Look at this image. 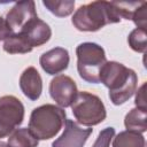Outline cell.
I'll return each mask as SVG.
<instances>
[{
    "label": "cell",
    "mask_w": 147,
    "mask_h": 147,
    "mask_svg": "<svg viewBox=\"0 0 147 147\" xmlns=\"http://www.w3.org/2000/svg\"><path fill=\"white\" fill-rule=\"evenodd\" d=\"M145 88H146V83H144L136 93V99H134V103L137 106V108L140 109H146L147 110V106H146V96H145Z\"/></svg>",
    "instance_id": "44dd1931"
},
{
    "label": "cell",
    "mask_w": 147,
    "mask_h": 147,
    "mask_svg": "<svg viewBox=\"0 0 147 147\" xmlns=\"http://www.w3.org/2000/svg\"><path fill=\"white\" fill-rule=\"evenodd\" d=\"M76 55L79 77L86 83L99 84L100 70L107 62L105 49L95 42L86 41L77 46Z\"/></svg>",
    "instance_id": "277c9868"
},
{
    "label": "cell",
    "mask_w": 147,
    "mask_h": 147,
    "mask_svg": "<svg viewBox=\"0 0 147 147\" xmlns=\"http://www.w3.org/2000/svg\"><path fill=\"white\" fill-rule=\"evenodd\" d=\"M69 52L63 47H54L39 57L40 67L47 75H57L64 71L69 65Z\"/></svg>",
    "instance_id": "30bf717a"
},
{
    "label": "cell",
    "mask_w": 147,
    "mask_h": 147,
    "mask_svg": "<svg viewBox=\"0 0 147 147\" xmlns=\"http://www.w3.org/2000/svg\"><path fill=\"white\" fill-rule=\"evenodd\" d=\"M121 17L114 2L93 1L80 6L72 15L71 22L78 31L95 32L107 24L118 23Z\"/></svg>",
    "instance_id": "7a4b0ae2"
},
{
    "label": "cell",
    "mask_w": 147,
    "mask_h": 147,
    "mask_svg": "<svg viewBox=\"0 0 147 147\" xmlns=\"http://www.w3.org/2000/svg\"><path fill=\"white\" fill-rule=\"evenodd\" d=\"M49 95L61 107L67 108L74 102L78 90L75 80L65 75L55 76L49 83Z\"/></svg>",
    "instance_id": "52a82bcc"
},
{
    "label": "cell",
    "mask_w": 147,
    "mask_h": 147,
    "mask_svg": "<svg viewBox=\"0 0 147 147\" xmlns=\"http://www.w3.org/2000/svg\"><path fill=\"white\" fill-rule=\"evenodd\" d=\"M39 140L30 132L28 127L16 129L9 134L8 147H38Z\"/></svg>",
    "instance_id": "5bb4252c"
},
{
    "label": "cell",
    "mask_w": 147,
    "mask_h": 147,
    "mask_svg": "<svg viewBox=\"0 0 147 147\" xmlns=\"http://www.w3.org/2000/svg\"><path fill=\"white\" fill-rule=\"evenodd\" d=\"M65 121L67 113L63 108L46 103L32 110L28 129L38 140H48L61 131Z\"/></svg>",
    "instance_id": "3957f363"
},
{
    "label": "cell",
    "mask_w": 147,
    "mask_h": 147,
    "mask_svg": "<svg viewBox=\"0 0 147 147\" xmlns=\"http://www.w3.org/2000/svg\"><path fill=\"white\" fill-rule=\"evenodd\" d=\"M71 110L77 122L87 127L102 123L107 117L106 107L102 100L98 95L86 91L77 93L71 103Z\"/></svg>",
    "instance_id": "5b68a950"
},
{
    "label": "cell",
    "mask_w": 147,
    "mask_h": 147,
    "mask_svg": "<svg viewBox=\"0 0 147 147\" xmlns=\"http://www.w3.org/2000/svg\"><path fill=\"white\" fill-rule=\"evenodd\" d=\"M38 18L36 3L32 0L16 2L6 15V21L14 33H18L28 23Z\"/></svg>",
    "instance_id": "ba28073f"
},
{
    "label": "cell",
    "mask_w": 147,
    "mask_h": 147,
    "mask_svg": "<svg viewBox=\"0 0 147 147\" xmlns=\"http://www.w3.org/2000/svg\"><path fill=\"white\" fill-rule=\"evenodd\" d=\"M114 137H115V129L111 126L106 127L99 132L98 138L94 141L92 147H109L110 141L113 140Z\"/></svg>",
    "instance_id": "ffe728a7"
},
{
    "label": "cell",
    "mask_w": 147,
    "mask_h": 147,
    "mask_svg": "<svg viewBox=\"0 0 147 147\" xmlns=\"http://www.w3.org/2000/svg\"><path fill=\"white\" fill-rule=\"evenodd\" d=\"M18 33H21L31 47H39L46 44L52 37V30L49 25L40 18H34L28 23Z\"/></svg>",
    "instance_id": "8fae6325"
},
{
    "label": "cell",
    "mask_w": 147,
    "mask_h": 147,
    "mask_svg": "<svg viewBox=\"0 0 147 147\" xmlns=\"http://www.w3.org/2000/svg\"><path fill=\"white\" fill-rule=\"evenodd\" d=\"M13 30L10 29L9 24L7 23L6 18L0 16V40H6L8 37L13 34Z\"/></svg>",
    "instance_id": "7402d4cb"
},
{
    "label": "cell",
    "mask_w": 147,
    "mask_h": 147,
    "mask_svg": "<svg viewBox=\"0 0 147 147\" xmlns=\"http://www.w3.org/2000/svg\"><path fill=\"white\" fill-rule=\"evenodd\" d=\"M132 21L134 22L138 29L146 30V26H147V2L146 1H142L141 5L136 9L132 16Z\"/></svg>",
    "instance_id": "d6986e66"
},
{
    "label": "cell",
    "mask_w": 147,
    "mask_h": 147,
    "mask_svg": "<svg viewBox=\"0 0 147 147\" xmlns=\"http://www.w3.org/2000/svg\"><path fill=\"white\" fill-rule=\"evenodd\" d=\"M92 132L93 129H83L72 119H67L62 134L53 141L52 147H84Z\"/></svg>",
    "instance_id": "9c48e42d"
},
{
    "label": "cell",
    "mask_w": 147,
    "mask_h": 147,
    "mask_svg": "<svg viewBox=\"0 0 147 147\" xmlns=\"http://www.w3.org/2000/svg\"><path fill=\"white\" fill-rule=\"evenodd\" d=\"M129 46L138 53H145L147 49V34L146 30L136 28L132 30L127 37Z\"/></svg>",
    "instance_id": "ac0fdd59"
},
{
    "label": "cell",
    "mask_w": 147,
    "mask_h": 147,
    "mask_svg": "<svg viewBox=\"0 0 147 147\" xmlns=\"http://www.w3.org/2000/svg\"><path fill=\"white\" fill-rule=\"evenodd\" d=\"M2 48L8 54H25L32 51L31 45L21 33H13L8 37L5 40Z\"/></svg>",
    "instance_id": "2e32d148"
},
{
    "label": "cell",
    "mask_w": 147,
    "mask_h": 147,
    "mask_svg": "<svg viewBox=\"0 0 147 147\" xmlns=\"http://www.w3.org/2000/svg\"><path fill=\"white\" fill-rule=\"evenodd\" d=\"M124 125L126 130L144 133L147 130V110L140 108L131 109L124 118Z\"/></svg>",
    "instance_id": "4fadbf2b"
},
{
    "label": "cell",
    "mask_w": 147,
    "mask_h": 147,
    "mask_svg": "<svg viewBox=\"0 0 147 147\" xmlns=\"http://www.w3.org/2000/svg\"><path fill=\"white\" fill-rule=\"evenodd\" d=\"M146 141L142 133L125 130L113 138V147H145Z\"/></svg>",
    "instance_id": "9a60e30c"
},
{
    "label": "cell",
    "mask_w": 147,
    "mask_h": 147,
    "mask_svg": "<svg viewBox=\"0 0 147 147\" xmlns=\"http://www.w3.org/2000/svg\"><path fill=\"white\" fill-rule=\"evenodd\" d=\"M20 88L23 94L31 101L39 99L42 92V79L34 67H28L21 74Z\"/></svg>",
    "instance_id": "7c38bea8"
},
{
    "label": "cell",
    "mask_w": 147,
    "mask_h": 147,
    "mask_svg": "<svg viewBox=\"0 0 147 147\" xmlns=\"http://www.w3.org/2000/svg\"><path fill=\"white\" fill-rule=\"evenodd\" d=\"M24 119V106L14 95L0 98V139L8 137Z\"/></svg>",
    "instance_id": "8992f818"
},
{
    "label": "cell",
    "mask_w": 147,
    "mask_h": 147,
    "mask_svg": "<svg viewBox=\"0 0 147 147\" xmlns=\"http://www.w3.org/2000/svg\"><path fill=\"white\" fill-rule=\"evenodd\" d=\"M99 79L109 90V99L115 106L125 103L134 94L138 85L136 71L116 61H107L103 64Z\"/></svg>",
    "instance_id": "6da1fadb"
},
{
    "label": "cell",
    "mask_w": 147,
    "mask_h": 147,
    "mask_svg": "<svg viewBox=\"0 0 147 147\" xmlns=\"http://www.w3.org/2000/svg\"><path fill=\"white\" fill-rule=\"evenodd\" d=\"M0 147H8V145H7V142L0 140Z\"/></svg>",
    "instance_id": "603a6c76"
},
{
    "label": "cell",
    "mask_w": 147,
    "mask_h": 147,
    "mask_svg": "<svg viewBox=\"0 0 147 147\" xmlns=\"http://www.w3.org/2000/svg\"><path fill=\"white\" fill-rule=\"evenodd\" d=\"M42 5L57 17L69 16L75 8L74 0H44Z\"/></svg>",
    "instance_id": "e0dca14e"
}]
</instances>
